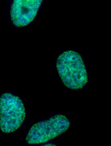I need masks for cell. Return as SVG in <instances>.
Instances as JSON below:
<instances>
[{
    "instance_id": "6da1fadb",
    "label": "cell",
    "mask_w": 111,
    "mask_h": 146,
    "mask_svg": "<svg viewBox=\"0 0 111 146\" xmlns=\"http://www.w3.org/2000/svg\"><path fill=\"white\" fill-rule=\"evenodd\" d=\"M58 74L68 88L79 90L88 82V75L84 61L80 55L72 50L64 51L56 60Z\"/></svg>"
},
{
    "instance_id": "7a4b0ae2",
    "label": "cell",
    "mask_w": 111,
    "mask_h": 146,
    "mask_svg": "<svg viewBox=\"0 0 111 146\" xmlns=\"http://www.w3.org/2000/svg\"><path fill=\"white\" fill-rule=\"evenodd\" d=\"M25 108L21 99L9 92L0 97V129L4 133H12L23 123Z\"/></svg>"
},
{
    "instance_id": "3957f363",
    "label": "cell",
    "mask_w": 111,
    "mask_h": 146,
    "mask_svg": "<svg viewBox=\"0 0 111 146\" xmlns=\"http://www.w3.org/2000/svg\"><path fill=\"white\" fill-rule=\"evenodd\" d=\"M69 125V120L65 115H55L48 120L34 124L28 131L26 141L30 144L46 143L64 133Z\"/></svg>"
},
{
    "instance_id": "277c9868",
    "label": "cell",
    "mask_w": 111,
    "mask_h": 146,
    "mask_svg": "<svg viewBox=\"0 0 111 146\" xmlns=\"http://www.w3.org/2000/svg\"><path fill=\"white\" fill-rule=\"evenodd\" d=\"M43 0H13L10 18L16 27L30 24L36 17Z\"/></svg>"
},
{
    "instance_id": "5b68a950",
    "label": "cell",
    "mask_w": 111,
    "mask_h": 146,
    "mask_svg": "<svg viewBox=\"0 0 111 146\" xmlns=\"http://www.w3.org/2000/svg\"><path fill=\"white\" fill-rule=\"evenodd\" d=\"M44 146H55V144H44Z\"/></svg>"
}]
</instances>
